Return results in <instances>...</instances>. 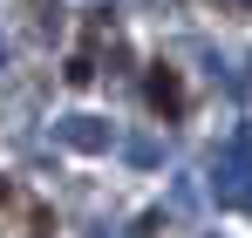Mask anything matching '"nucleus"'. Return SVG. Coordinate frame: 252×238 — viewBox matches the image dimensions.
Instances as JSON below:
<instances>
[{
  "mask_svg": "<svg viewBox=\"0 0 252 238\" xmlns=\"http://www.w3.org/2000/svg\"><path fill=\"white\" fill-rule=\"evenodd\" d=\"M143 95H150V109H157V116H170V122H177L184 109H191V95H184V75H177V68H164V61L150 68Z\"/></svg>",
  "mask_w": 252,
  "mask_h": 238,
  "instance_id": "1",
  "label": "nucleus"
}]
</instances>
